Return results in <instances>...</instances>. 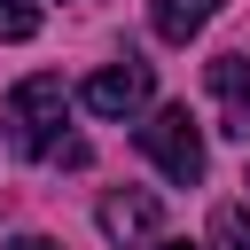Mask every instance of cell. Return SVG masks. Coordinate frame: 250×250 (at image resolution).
<instances>
[{"label": "cell", "instance_id": "5", "mask_svg": "<svg viewBox=\"0 0 250 250\" xmlns=\"http://www.w3.org/2000/svg\"><path fill=\"white\" fill-rule=\"evenodd\" d=\"M203 78H211V94H219V133H234V141H250V55H211L203 62Z\"/></svg>", "mask_w": 250, "mask_h": 250}, {"label": "cell", "instance_id": "7", "mask_svg": "<svg viewBox=\"0 0 250 250\" xmlns=\"http://www.w3.org/2000/svg\"><path fill=\"white\" fill-rule=\"evenodd\" d=\"M203 250H250V211H242V203H219V211H211Z\"/></svg>", "mask_w": 250, "mask_h": 250}, {"label": "cell", "instance_id": "4", "mask_svg": "<svg viewBox=\"0 0 250 250\" xmlns=\"http://www.w3.org/2000/svg\"><path fill=\"white\" fill-rule=\"evenodd\" d=\"M94 219H102V234H109L117 250H141V242H156V234H164V203H156L148 188H109Z\"/></svg>", "mask_w": 250, "mask_h": 250}, {"label": "cell", "instance_id": "1", "mask_svg": "<svg viewBox=\"0 0 250 250\" xmlns=\"http://www.w3.org/2000/svg\"><path fill=\"white\" fill-rule=\"evenodd\" d=\"M62 117H70V86H62L55 70H39V78H23V86L8 94V125H16V148H23V156L86 164L94 148H86L78 133H62Z\"/></svg>", "mask_w": 250, "mask_h": 250}, {"label": "cell", "instance_id": "2", "mask_svg": "<svg viewBox=\"0 0 250 250\" xmlns=\"http://www.w3.org/2000/svg\"><path fill=\"white\" fill-rule=\"evenodd\" d=\"M141 156H148L172 188H195V180H203V133H195V117H188V102H164V109L141 125Z\"/></svg>", "mask_w": 250, "mask_h": 250}, {"label": "cell", "instance_id": "3", "mask_svg": "<svg viewBox=\"0 0 250 250\" xmlns=\"http://www.w3.org/2000/svg\"><path fill=\"white\" fill-rule=\"evenodd\" d=\"M148 94H156V78H148V62H102L86 86H78V102L94 109V117H141L148 109Z\"/></svg>", "mask_w": 250, "mask_h": 250}, {"label": "cell", "instance_id": "8", "mask_svg": "<svg viewBox=\"0 0 250 250\" xmlns=\"http://www.w3.org/2000/svg\"><path fill=\"white\" fill-rule=\"evenodd\" d=\"M39 31V0H0V39L16 47V39H31Z\"/></svg>", "mask_w": 250, "mask_h": 250}, {"label": "cell", "instance_id": "6", "mask_svg": "<svg viewBox=\"0 0 250 250\" xmlns=\"http://www.w3.org/2000/svg\"><path fill=\"white\" fill-rule=\"evenodd\" d=\"M211 16H219V0H156V39L188 47V39H195Z\"/></svg>", "mask_w": 250, "mask_h": 250}, {"label": "cell", "instance_id": "9", "mask_svg": "<svg viewBox=\"0 0 250 250\" xmlns=\"http://www.w3.org/2000/svg\"><path fill=\"white\" fill-rule=\"evenodd\" d=\"M8 250H62V242H55V234H16Z\"/></svg>", "mask_w": 250, "mask_h": 250}, {"label": "cell", "instance_id": "10", "mask_svg": "<svg viewBox=\"0 0 250 250\" xmlns=\"http://www.w3.org/2000/svg\"><path fill=\"white\" fill-rule=\"evenodd\" d=\"M156 250H195V242H156Z\"/></svg>", "mask_w": 250, "mask_h": 250}]
</instances>
